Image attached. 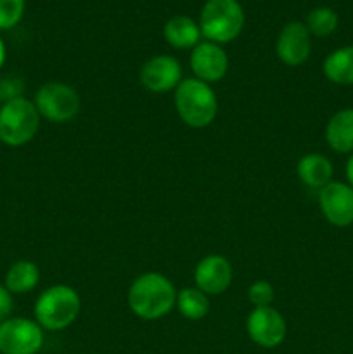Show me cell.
Segmentation results:
<instances>
[{"mask_svg": "<svg viewBox=\"0 0 353 354\" xmlns=\"http://www.w3.org/2000/svg\"><path fill=\"white\" fill-rule=\"evenodd\" d=\"M40 114L37 106L24 97L3 102L0 107V140L9 147H21L37 135Z\"/></svg>", "mask_w": 353, "mask_h": 354, "instance_id": "5", "label": "cell"}, {"mask_svg": "<svg viewBox=\"0 0 353 354\" xmlns=\"http://www.w3.org/2000/svg\"><path fill=\"white\" fill-rule=\"evenodd\" d=\"M175 106L180 120L190 128L208 127L218 113L217 95L208 83L197 78L180 82L175 90Z\"/></svg>", "mask_w": 353, "mask_h": 354, "instance_id": "2", "label": "cell"}, {"mask_svg": "<svg viewBox=\"0 0 353 354\" xmlns=\"http://www.w3.org/2000/svg\"><path fill=\"white\" fill-rule=\"evenodd\" d=\"M322 69L329 82L336 85H353V45L331 52Z\"/></svg>", "mask_w": 353, "mask_h": 354, "instance_id": "16", "label": "cell"}, {"mask_svg": "<svg viewBox=\"0 0 353 354\" xmlns=\"http://www.w3.org/2000/svg\"><path fill=\"white\" fill-rule=\"evenodd\" d=\"M38 114L52 123H66L80 111V95L73 86L61 82L45 83L35 95Z\"/></svg>", "mask_w": 353, "mask_h": 354, "instance_id": "6", "label": "cell"}, {"mask_svg": "<svg viewBox=\"0 0 353 354\" xmlns=\"http://www.w3.org/2000/svg\"><path fill=\"white\" fill-rule=\"evenodd\" d=\"M318 204L325 220L336 227L353 223V189L346 183L331 182L318 194Z\"/></svg>", "mask_w": 353, "mask_h": 354, "instance_id": "9", "label": "cell"}, {"mask_svg": "<svg viewBox=\"0 0 353 354\" xmlns=\"http://www.w3.org/2000/svg\"><path fill=\"white\" fill-rule=\"evenodd\" d=\"M339 17L329 7L314 9L307 17V30L315 37H329L338 28Z\"/></svg>", "mask_w": 353, "mask_h": 354, "instance_id": "20", "label": "cell"}, {"mask_svg": "<svg viewBox=\"0 0 353 354\" xmlns=\"http://www.w3.org/2000/svg\"><path fill=\"white\" fill-rule=\"evenodd\" d=\"M12 313V294L6 289V286H0V324L10 318Z\"/></svg>", "mask_w": 353, "mask_h": 354, "instance_id": "24", "label": "cell"}, {"mask_svg": "<svg viewBox=\"0 0 353 354\" xmlns=\"http://www.w3.org/2000/svg\"><path fill=\"white\" fill-rule=\"evenodd\" d=\"M176 308L187 320H201L210 311V301L203 290L187 287L176 294Z\"/></svg>", "mask_w": 353, "mask_h": 354, "instance_id": "19", "label": "cell"}, {"mask_svg": "<svg viewBox=\"0 0 353 354\" xmlns=\"http://www.w3.org/2000/svg\"><path fill=\"white\" fill-rule=\"evenodd\" d=\"M82 310L78 292L68 286H52L35 303L37 324L45 330L57 332L69 327Z\"/></svg>", "mask_w": 353, "mask_h": 354, "instance_id": "3", "label": "cell"}, {"mask_svg": "<svg viewBox=\"0 0 353 354\" xmlns=\"http://www.w3.org/2000/svg\"><path fill=\"white\" fill-rule=\"evenodd\" d=\"M277 55L287 66H300L310 57L311 40L307 26L298 21L286 24L277 38Z\"/></svg>", "mask_w": 353, "mask_h": 354, "instance_id": "12", "label": "cell"}, {"mask_svg": "<svg viewBox=\"0 0 353 354\" xmlns=\"http://www.w3.org/2000/svg\"><path fill=\"white\" fill-rule=\"evenodd\" d=\"M3 62H6V45H3L2 38H0V68H2Z\"/></svg>", "mask_w": 353, "mask_h": 354, "instance_id": "26", "label": "cell"}, {"mask_svg": "<svg viewBox=\"0 0 353 354\" xmlns=\"http://www.w3.org/2000/svg\"><path fill=\"white\" fill-rule=\"evenodd\" d=\"M44 346V330L30 318H7L0 324V353L37 354Z\"/></svg>", "mask_w": 353, "mask_h": 354, "instance_id": "7", "label": "cell"}, {"mask_svg": "<svg viewBox=\"0 0 353 354\" xmlns=\"http://www.w3.org/2000/svg\"><path fill=\"white\" fill-rule=\"evenodd\" d=\"M273 297H275L273 287L270 286L269 282H265V280H258V282L253 283L248 290V299L255 308L270 306Z\"/></svg>", "mask_w": 353, "mask_h": 354, "instance_id": "22", "label": "cell"}, {"mask_svg": "<svg viewBox=\"0 0 353 354\" xmlns=\"http://www.w3.org/2000/svg\"><path fill=\"white\" fill-rule=\"evenodd\" d=\"M40 280V270L33 261L21 259L9 268L6 275V289L10 294H26L37 287Z\"/></svg>", "mask_w": 353, "mask_h": 354, "instance_id": "18", "label": "cell"}, {"mask_svg": "<svg viewBox=\"0 0 353 354\" xmlns=\"http://www.w3.org/2000/svg\"><path fill=\"white\" fill-rule=\"evenodd\" d=\"M190 68L197 80L204 83L218 82L228 69V57L224 48L213 41H201L190 54Z\"/></svg>", "mask_w": 353, "mask_h": 354, "instance_id": "11", "label": "cell"}, {"mask_svg": "<svg viewBox=\"0 0 353 354\" xmlns=\"http://www.w3.org/2000/svg\"><path fill=\"white\" fill-rule=\"evenodd\" d=\"M249 339L260 348L272 349L284 342L287 335V325L282 315L272 306L255 308L246 322Z\"/></svg>", "mask_w": 353, "mask_h": 354, "instance_id": "8", "label": "cell"}, {"mask_svg": "<svg viewBox=\"0 0 353 354\" xmlns=\"http://www.w3.org/2000/svg\"><path fill=\"white\" fill-rule=\"evenodd\" d=\"M182 68L172 55H156L141 69V82L151 92H170L180 85Z\"/></svg>", "mask_w": 353, "mask_h": 354, "instance_id": "10", "label": "cell"}, {"mask_svg": "<svg viewBox=\"0 0 353 354\" xmlns=\"http://www.w3.org/2000/svg\"><path fill=\"white\" fill-rule=\"evenodd\" d=\"M24 14V0H0V30H10Z\"/></svg>", "mask_w": 353, "mask_h": 354, "instance_id": "21", "label": "cell"}, {"mask_svg": "<svg viewBox=\"0 0 353 354\" xmlns=\"http://www.w3.org/2000/svg\"><path fill=\"white\" fill-rule=\"evenodd\" d=\"M346 178H348L350 187L353 189V152H352V156H350L348 162H346Z\"/></svg>", "mask_w": 353, "mask_h": 354, "instance_id": "25", "label": "cell"}, {"mask_svg": "<svg viewBox=\"0 0 353 354\" xmlns=\"http://www.w3.org/2000/svg\"><path fill=\"white\" fill-rule=\"evenodd\" d=\"M244 10L237 0H208L201 10L199 30L208 41L228 44L244 28Z\"/></svg>", "mask_w": 353, "mask_h": 354, "instance_id": "4", "label": "cell"}, {"mask_svg": "<svg viewBox=\"0 0 353 354\" xmlns=\"http://www.w3.org/2000/svg\"><path fill=\"white\" fill-rule=\"evenodd\" d=\"M332 165L327 158L322 154H307L298 161L296 173L298 178L308 187V189L322 190L331 183Z\"/></svg>", "mask_w": 353, "mask_h": 354, "instance_id": "14", "label": "cell"}, {"mask_svg": "<svg viewBox=\"0 0 353 354\" xmlns=\"http://www.w3.org/2000/svg\"><path fill=\"white\" fill-rule=\"evenodd\" d=\"M165 38L172 47L190 48L199 44V24L187 16H175L165 24Z\"/></svg>", "mask_w": 353, "mask_h": 354, "instance_id": "17", "label": "cell"}, {"mask_svg": "<svg viewBox=\"0 0 353 354\" xmlns=\"http://www.w3.org/2000/svg\"><path fill=\"white\" fill-rule=\"evenodd\" d=\"M197 289L204 294H221L232 283V265L227 258L218 254L206 256L196 266L194 273Z\"/></svg>", "mask_w": 353, "mask_h": 354, "instance_id": "13", "label": "cell"}, {"mask_svg": "<svg viewBox=\"0 0 353 354\" xmlns=\"http://www.w3.org/2000/svg\"><path fill=\"white\" fill-rule=\"evenodd\" d=\"M128 304L142 320H159L176 304V290L165 275L149 272L134 280L128 290Z\"/></svg>", "mask_w": 353, "mask_h": 354, "instance_id": "1", "label": "cell"}, {"mask_svg": "<svg viewBox=\"0 0 353 354\" xmlns=\"http://www.w3.org/2000/svg\"><path fill=\"white\" fill-rule=\"evenodd\" d=\"M325 140L329 147L339 154L353 152V109L338 111L329 120L325 128Z\"/></svg>", "mask_w": 353, "mask_h": 354, "instance_id": "15", "label": "cell"}, {"mask_svg": "<svg viewBox=\"0 0 353 354\" xmlns=\"http://www.w3.org/2000/svg\"><path fill=\"white\" fill-rule=\"evenodd\" d=\"M23 83L19 80L14 78H3L0 80V100L2 102H9V100L23 97Z\"/></svg>", "mask_w": 353, "mask_h": 354, "instance_id": "23", "label": "cell"}]
</instances>
